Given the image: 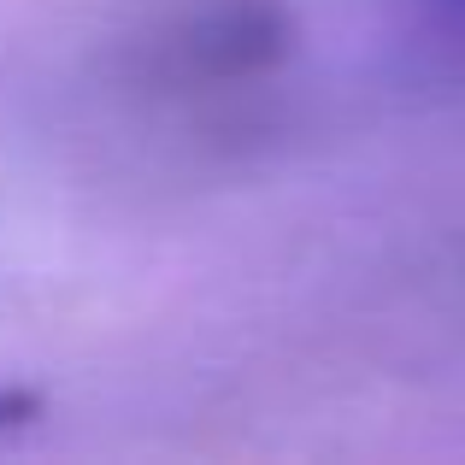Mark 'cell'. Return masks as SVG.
<instances>
[{"label": "cell", "mask_w": 465, "mask_h": 465, "mask_svg": "<svg viewBox=\"0 0 465 465\" xmlns=\"http://www.w3.org/2000/svg\"><path fill=\"white\" fill-rule=\"evenodd\" d=\"M189 54L213 77H248L289 54V18L272 0H218L189 35Z\"/></svg>", "instance_id": "1"}, {"label": "cell", "mask_w": 465, "mask_h": 465, "mask_svg": "<svg viewBox=\"0 0 465 465\" xmlns=\"http://www.w3.org/2000/svg\"><path fill=\"white\" fill-rule=\"evenodd\" d=\"M35 412H42V395H35V389H0V430L30 424Z\"/></svg>", "instance_id": "2"}]
</instances>
